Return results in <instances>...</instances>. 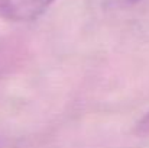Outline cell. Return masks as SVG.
Returning a JSON list of instances; mask_svg holds the SVG:
<instances>
[{
  "label": "cell",
  "mask_w": 149,
  "mask_h": 148,
  "mask_svg": "<svg viewBox=\"0 0 149 148\" xmlns=\"http://www.w3.org/2000/svg\"><path fill=\"white\" fill-rule=\"evenodd\" d=\"M0 148H12L10 142H9L4 137H1V135H0Z\"/></svg>",
  "instance_id": "obj_4"
},
{
  "label": "cell",
  "mask_w": 149,
  "mask_h": 148,
  "mask_svg": "<svg viewBox=\"0 0 149 148\" xmlns=\"http://www.w3.org/2000/svg\"><path fill=\"white\" fill-rule=\"evenodd\" d=\"M55 0H0V16L10 22H33L41 18Z\"/></svg>",
  "instance_id": "obj_1"
},
{
  "label": "cell",
  "mask_w": 149,
  "mask_h": 148,
  "mask_svg": "<svg viewBox=\"0 0 149 148\" xmlns=\"http://www.w3.org/2000/svg\"><path fill=\"white\" fill-rule=\"evenodd\" d=\"M141 1L142 0H103V4L109 9L119 10V9H129Z\"/></svg>",
  "instance_id": "obj_3"
},
{
  "label": "cell",
  "mask_w": 149,
  "mask_h": 148,
  "mask_svg": "<svg viewBox=\"0 0 149 148\" xmlns=\"http://www.w3.org/2000/svg\"><path fill=\"white\" fill-rule=\"evenodd\" d=\"M133 134L138 137H149V110L143 113V116L136 122L133 128Z\"/></svg>",
  "instance_id": "obj_2"
}]
</instances>
